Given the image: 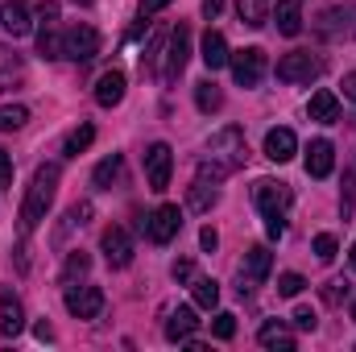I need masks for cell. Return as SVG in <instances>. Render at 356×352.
<instances>
[{"mask_svg": "<svg viewBox=\"0 0 356 352\" xmlns=\"http://www.w3.org/2000/svg\"><path fill=\"white\" fill-rule=\"evenodd\" d=\"M249 158V145H245V133L241 129H220L211 141H207V158L199 162V178H228L232 170H241Z\"/></svg>", "mask_w": 356, "mask_h": 352, "instance_id": "6da1fadb", "label": "cell"}, {"mask_svg": "<svg viewBox=\"0 0 356 352\" xmlns=\"http://www.w3.org/2000/svg\"><path fill=\"white\" fill-rule=\"evenodd\" d=\"M58 178H63L58 162H46V166L33 170L25 207H21V228H25V232H33V228L46 220V211H50V203H54V195H58Z\"/></svg>", "mask_w": 356, "mask_h": 352, "instance_id": "7a4b0ae2", "label": "cell"}, {"mask_svg": "<svg viewBox=\"0 0 356 352\" xmlns=\"http://www.w3.org/2000/svg\"><path fill=\"white\" fill-rule=\"evenodd\" d=\"M319 38L327 42H356V4H336L319 17Z\"/></svg>", "mask_w": 356, "mask_h": 352, "instance_id": "3957f363", "label": "cell"}, {"mask_svg": "<svg viewBox=\"0 0 356 352\" xmlns=\"http://www.w3.org/2000/svg\"><path fill=\"white\" fill-rule=\"evenodd\" d=\"M319 71H323V63L311 50H290L277 63V79L282 83H311V79H319Z\"/></svg>", "mask_w": 356, "mask_h": 352, "instance_id": "277c9868", "label": "cell"}, {"mask_svg": "<svg viewBox=\"0 0 356 352\" xmlns=\"http://www.w3.org/2000/svg\"><path fill=\"white\" fill-rule=\"evenodd\" d=\"M228 67H232V79H236L241 88H257V83L266 79V50H261V46L236 50V54L228 58Z\"/></svg>", "mask_w": 356, "mask_h": 352, "instance_id": "5b68a950", "label": "cell"}, {"mask_svg": "<svg viewBox=\"0 0 356 352\" xmlns=\"http://www.w3.org/2000/svg\"><path fill=\"white\" fill-rule=\"evenodd\" d=\"M170 170H175V154H170V145L166 141H154L149 150H145V182H149V191H166L170 186Z\"/></svg>", "mask_w": 356, "mask_h": 352, "instance_id": "8992f818", "label": "cell"}, {"mask_svg": "<svg viewBox=\"0 0 356 352\" xmlns=\"http://www.w3.org/2000/svg\"><path fill=\"white\" fill-rule=\"evenodd\" d=\"M141 228L149 232L154 245H170V241L178 237V228H182V211H178V203H162L154 216L141 220Z\"/></svg>", "mask_w": 356, "mask_h": 352, "instance_id": "52a82bcc", "label": "cell"}, {"mask_svg": "<svg viewBox=\"0 0 356 352\" xmlns=\"http://www.w3.org/2000/svg\"><path fill=\"white\" fill-rule=\"evenodd\" d=\"M290 199H294V191H290L286 182L257 178V186H253V203H257V211H261V216H286Z\"/></svg>", "mask_w": 356, "mask_h": 352, "instance_id": "ba28073f", "label": "cell"}, {"mask_svg": "<svg viewBox=\"0 0 356 352\" xmlns=\"http://www.w3.org/2000/svg\"><path fill=\"white\" fill-rule=\"evenodd\" d=\"M99 54V33L91 25H71L63 33V58H75V63H91Z\"/></svg>", "mask_w": 356, "mask_h": 352, "instance_id": "9c48e42d", "label": "cell"}, {"mask_svg": "<svg viewBox=\"0 0 356 352\" xmlns=\"http://www.w3.org/2000/svg\"><path fill=\"white\" fill-rule=\"evenodd\" d=\"M99 249H104V262L112 265V269H124V265L133 262V237H129V228H120V224L104 228Z\"/></svg>", "mask_w": 356, "mask_h": 352, "instance_id": "30bf717a", "label": "cell"}, {"mask_svg": "<svg viewBox=\"0 0 356 352\" xmlns=\"http://www.w3.org/2000/svg\"><path fill=\"white\" fill-rule=\"evenodd\" d=\"M67 311L75 319H99L104 311V290L99 286H71L67 282Z\"/></svg>", "mask_w": 356, "mask_h": 352, "instance_id": "8fae6325", "label": "cell"}, {"mask_svg": "<svg viewBox=\"0 0 356 352\" xmlns=\"http://www.w3.org/2000/svg\"><path fill=\"white\" fill-rule=\"evenodd\" d=\"M269 265H273V257H269V249L266 245H257V249H249L245 253V265H241V294H253L261 282L269 278Z\"/></svg>", "mask_w": 356, "mask_h": 352, "instance_id": "7c38bea8", "label": "cell"}, {"mask_svg": "<svg viewBox=\"0 0 356 352\" xmlns=\"http://www.w3.org/2000/svg\"><path fill=\"white\" fill-rule=\"evenodd\" d=\"M186 58H191V29L178 25L175 33H170V50H166V67H162V79L166 83H175L178 75L186 71Z\"/></svg>", "mask_w": 356, "mask_h": 352, "instance_id": "4fadbf2b", "label": "cell"}, {"mask_svg": "<svg viewBox=\"0 0 356 352\" xmlns=\"http://www.w3.org/2000/svg\"><path fill=\"white\" fill-rule=\"evenodd\" d=\"M0 25H4V33L17 42V38H25L29 29H33V21H29V4L25 0H8L4 8H0Z\"/></svg>", "mask_w": 356, "mask_h": 352, "instance_id": "5bb4252c", "label": "cell"}, {"mask_svg": "<svg viewBox=\"0 0 356 352\" xmlns=\"http://www.w3.org/2000/svg\"><path fill=\"white\" fill-rule=\"evenodd\" d=\"M332 166H336V150H332V141H311L307 145V175L311 178H327L332 175Z\"/></svg>", "mask_w": 356, "mask_h": 352, "instance_id": "9a60e30c", "label": "cell"}, {"mask_svg": "<svg viewBox=\"0 0 356 352\" xmlns=\"http://www.w3.org/2000/svg\"><path fill=\"white\" fill-rule=\"evenodd\" d=\"M294 150H298V137L290 133V129H269L266 133V158L269 162H290L294 158Z\"/></svg>", "mask_w": 356, "mask_h": 352, "instance_id": "2e32d148", "label": "cell"}, {"mask_svg": "<svg viewBox=\"0 0 356 352\" xmlns=\"http://www.w3.org/2000/svg\"><path fill=\"white\" fill-rule=\"evenodd\" d=\"M307 116L311 120H319V125H332V120H340V99H336V91L319 88L311 95V104H307Z\"/></svg>", "mask_w": 356, "mask_h": 352, "instance_id": "e0dca14e", "label": "cell"}, {"mask_svg": "<svg viewBox=\"0 0 356 352\" xmlns=\"http://www.w3.org/2000/svg\"><path fill=\"white\" fill-rule=\"evenodd\" d=\"M228 58H232V50H228L224 33H220V29H207V33H203V63H207V71L228 67Z\"/></svg>", "mask_w": 356, "mask_h": 352, "instance_id": "ac0fdd59", "label": "cell"}, {"mask_svg": "<svg viewBox=\"0 0 356 352\" xmlns=\"http://www.w3.org/2000/svg\"><path fill=\"white\" fill-rule=\"evenodd\" d=\"M195 328H199L195 307H178V311H170V319H166V340L182 344V340H191V336H195Z\"/></svg>", "mask_w": 356, "mask_h": 352, "instance_id": "d6986e66", "label": "cell"}, {"mask_svg": "<svg viewBox=\"0 0 356 352\" xmlns=\"http://www.w3.org/2000/svg\"><path fill=\"white\" fill-rule=\"evenodd\" d=\"M120 99H124V75H120V71H104L99 83H95V104L116 108Z\"/></svg>", "mask_w": 356, "mask_h": 352, "instance_id": "ffe728a7", "label": "cell"}, {"mask_svg": "<svg viewBox=\"0 0 356 352\" xmlns=\"http://www.w3.org/2000/svg\"><path fill=\"white\" fill-rule=\"evenodd\" d=\"M257 344H261V349L294 352V336L286 332V323H282V319H266V323H261V332H257Z\"/></svg>", "mask_w": 356, "mask_h": 352, "instance_id": "44dd1931", "label": "cell"}, {"mask_svg": "<svg viewBox=\"0 0 356 352\" xmlns=\"http://www.w3.org/2000/svg\"><path fill=\"white\" fill-rule=\"evenodd\" d=\"M0 332L4 336H21L25 332V311L13 294H0Z\"/></svg>", "mask_w": 356, "mask_h": 352, "instance_id": "7402d4cb", "label": "cell"}, {"mask_svg": "<svg viewBox=\"0 0 356 352\" xmlns=\"http://www.w3.org/2000/svg\"><path fill=\"white\" fill-rule=\"evenodd\" d=\"M273 21H277V33H286V38L302 33V8H298V0H277Z\"/></svg>", "mask_w": 356, "mask_h": 352, "instance_id": "603a6c76", "label": "cell"}, {"mask_svg": "<svg viewBox=\"0 0 356 352\" xmlns=\"http://www.w3.org/2000/svg\"><path fill=\"white\" fill-rule=\"evenodd\" d=\"M21 79H25V63H21V54L8 50V46H0V91L17 88Z\"/></svg>", "mask_w": 356, "mask_h": 352, "instance_id": "cb8c5ba5", "label": "cell"}, {"mask_svg": "<svg viewBox=\"0 0 356 352\" xmlns=\"http://www.w3.org/2000/svg\"><path fill=\"white\" fill-rule=\"evenodd\" d=\"M186 203H191V211H211V207L220 203V186H216V182H207V178H195V186H191Z\"/></svg>", "mask_w": 356, "mask_h": 352, "instance_id": "d4e9b609", "label": "cell"}, {"mask_svg": "<svg viewBox=\"0 0 356 352\" xmlns=\"http://www.w3.org/2000/svg\"><path fill=\"white\" fill-rule=\"evenodd\" d=\"M120 175H124V158H120V154H112V158H104V162L95 166L91 182H95L99 191H112V182H120Z\"/></svg>", "mask_w": 356, "mask_h": 352, "instance_id": "484cf974", "label": "cell"}, {"mask_svg": "<svg viewBox=\"0 0 356 352\" xmlns=\"http://www.w3.org/2000/svg\"><path fill=\"white\" fill-rule=\"evenodd\" d=\"M195 104H199V112H207V116H211V112H220V108H224V91L216 88L211 79H199V83H195Z\"/></svg>", "mask_w": 356, "mask_h": 352, "instance_id": "4316f807", "label": "cell"}, {"mask_svg": "<svg viewBox=\"0 0 356 352\" xmlns=\"http://www.w3.org/2000/svg\"><path fill=\"white\" fill-rule=\"evenodd\" d=\"M236 13H241V25L261 29V25L269 21V0H241V4H236Z\"/></svg>", "mask_w": 356, "mask_h": 352, "instance_id": "83f0119b", "label": "cell"}, {"mask_svg": "<svg viewBox=\"0 0 356 352\" xmlns=\"http://www.w3.org/2000/svg\"><path fill=\"white\" fill-rule=\"evenodd\" d=\"M191 294H195V307L211 311V307L220 303V282H216V278H195V282H191Z\"/></svg>", "mask_w": 356, "mask_h": 352, "instance_id": "f1b7e54d", "label": "cell"}, {"mask_svg": "<svg viewBox=\"0 0 356 352\" xmlns=\"http://www.w3.org/2000/svg\"><path fill=\"white\" fill-rule=\"evenodd\" d=\"M91 141H95V129L91 125H79V129H71L67 133V141H63V154L67 158H79V154H88Z\"/></svg>", "mask_w": 356, "mask_h": 352, "instance_id": "f546056e", "label": "cell"}, {"mask_svg": "<svg viewBox=\"0 0 356 352\" xmlns=\"http://www.w3.org/2000/svg\"><path fill=\"white\" fill-rule=\"evenodd\" d=\"M38 54H42V58H63V38L54 33V25H42V33H38Z\"/></svg>", "mask_w": 356, "mask_h": 352, "instance_id": "4dcf8cb0", "label": "cell"}, {"mask_svg": "<svg viewBox=\"0 0 356 352\" xmlns=\"http://www.w3.org/2000/svg\"><path fill=\"white\" fill-rule=\"evenodd\" d=\"M25 120H29V108H21V104H8V108H0V129H4V133L21 129Z\"/></svg>", "mask_w": 356, "mask_h": 352, "instance_id": "1f68e13d", "label": "cell"}, {"mask_svg": "<svg viewBox=\"0 0 356 352\" xmlns=\"http://www.w3.org/2000/svg\"><path fill=\"white\" fill-rule=\"evenodd\" d=\"M88 265H91V257L83 253V249H75V253L67 257V269H63V282H75V278H83V273H88Z\"/></svg>", "mask_w": 356, "mask_h": 352, "instance_id": "d6a6232c", "label": "cell"}, {"mask_svg": "<svg viewBox=\"0 0 356 352\" xmlns=\"http://www.w3.org/2000/svg\"><path fill=\"white\" fill-rule=\"evenodd\" d=\"M302 286H307L302 273H282V278H277V294H282V298H298Z\"/></svg>", "mask_w": 356, "mask_h": 352, "instance_id": "836d02e7", "label": "cell"}, {"mask_svg": "<svg viewBox=\"0 0 356 352\" xmlns=\"http://www.w3.org/2000/svg\"><path fill=\"white\" fill-rule=\"evenodd\" d=\"M211 336H216V340H232V336H236V315H232V311H220L216 323H211Z\"/></svg>", "mask_w": 356, "mask_h": 352, "instance_id": "e575fe53", "label": "cell"}, {"mask_svg": "<svg viewBox=\"0 0 356 352\" xmlns=\"http://www.w3.org/2000/svg\"><path fill=\"white\" fill-rule=\"evenodd\" d=\"M353 203H356V162L348 166V175H344V195H340V211H344V220L353 216Z\"/></svg>", "mask_w": 356, "mask_h": 352, "instance_id": "d590c367", "label": "cell"}, {"mask_svg": "<svg viewBox=\"0 0 356 352\" xmlns=\"http://www.w3.org/2000/svg\"><path fill=\"white\" fill-rule=\"evenodd\" d=\"M336 253H340L336 237H332V232H319V237H315V257H319V262H332Z\"/></svg>", "mask_w": 356, "mask_h": 352, "instance_id": "8d00e7d4", "label": "cell"}, {"mask_svg": "<svg viewBox=\"0 0 356 352\" xmlns=\"http://www.w3.org/2000/svg\"><path fill=\"white\" fill-rule=\"evenodd\" d=\"M344 298H348V282H344V278H332V282L323 286V303H332V307H340Z\"/></svg>", "mask_w": 356, "mask_h": 352, "instance_id": "74e56055", "label": "cell"}, {"mask_svg": "<svg viewBox=\"0 0 356 352\" xmlns=\"http://www.w3.org/2000/svg\"><path fill=\"white\" fill-rule=\"evenodd\" d=\"M294 328H298V332H315V328H319V315H315L311 307H298V311H294Z\"/></svg>", "mask_w": 356, "mask_h": 352, "instance_id": "f35d334b", "label": "cell"}, {"mask_svg": "<svg viewBox=\"0 0 356 352\" xmlns=\"http://www.w3.org/2000/svg\"><path fill=\"white\" fill-rule=\"evenodd\" d=\"M170 273H175V282H195V262H191V257H178V262L170 265Z\"/></svg>", "mask_w": 356, "mask_h": 352, "instance_id": "ab89813d", "label": "cell"}, {"mask_svg": "<svg viewBox=\"0 0 356 352\" xmlns=\"http://www.w3.org/2000/svg\"><path fill=\"white\" fill-rule=\"evenodd\" d=\"M266 232H269V241H282L286 237V220L282 216H266Z\"/></svg>", "mask_w": 356, "mask_h": 352, "instance_id": "60d3db41", "label": "cell"}, {"mask_svg": "<svg viewBox=\"0 0 356 352\" xmlns=\"http://www.w3.org/2000/svg\"><path fill=\"white\" fill-rule=\"evenodd\" d=\"M199 245H203L207 253H216V245H220V237H216V228H211V224H207V228L199 232Z\"/></svg>", "mask_w": 356, "mask_h": 352, "instance_id": "b9f144b4", "label": "cell"}, {"mask_svg": "<svg viewBox=\"0 0 356 352\" xmlns=\"http://www.w3.org/2000/svg\"><path fill=\"white\" fill-rule=\"evenodd\" d=\"M8 182H13V158L0 150V186H8Z\"/></svg>", "mask_w": 356, "mask_h": 352, "instance_id": "7bdbcfd3", "label": "cell"}, {"mask_svg": "<svg viewBox=\"0 0 356 352\" xmlns=\"http://www.w3.org/2000/svg\"><path fill=\"white\" fill-rule=\"evenodd\" d=\"M38 17H42V25H54V21H58V4H54V0H46Z\"/></svg>", "mask_w": 356, "mask_h": 352, "instance_id": "ee69618b", "label": "cell"}, {"mask_svg": "<svg viewBox=\"0 0 356 352\" xmlns=\"http://www.w3.org/2000/svg\"><path fill=\"white\" fill-rule=\"evenodd\" d=\"M220 13H224V0H203V17L207 21H216Z\"/></svg>", "mask_w": 356, "mask_h": 352, "instance_id": "f6af8a7d", "label": "cell"}, {"mask_svg": "<svg viewBox=\"0 0 356 352\" xmlns=\"http://www.w3.org/2000/svg\"><path fill=\"white\" fill-rule=\"evenodd\" d=\"M170 0H141V17H154V13H162Z\"/></svg>", "mask_w": 356, "mask_h": 352, "instance_id": "bcb514c9", "label": "cell"}, {"mask_svg": "<svg viewBox=\"0 0 356 352\" xmlns=\"http://www.w3.org/2000/svg\"><path fill=\"white\" fill-rule=\"evenodd\" d=\"M344 95L356 99V71H353V75H344Z\"/></svg>", "mask_w": 356, "mask_h": 352, "instance_id": "7dc6e473", "label": "cell"}, {"mask_svg": "<svg viewBox=\"0 0 356 352\" xmlns=\"http://www.w3.org/2000/svg\"><path fill=\"white\" fill-rule=\"evenodd\" d=\"M33 332H38V340H54V328H50V323H38Z\"/></svg>", "mask_w": 356, "mask_h": 352, "instance_id": "c3c4849f", "label": "cell"}, {"mask_svg": "<svg viewBox=\"0 0 356 352\" xmlns=\"http://www.w3.org/2000/svg\"><path fill=\"white\" fill-rule=\"evenodd\" d=\"M353 269H356V245H353Z\"/></svg>", "mask_w": 356, "mask_h": 352, "instance_id": "681fc988", "label": "cell"}, {"mask_svg": "<svg viewBox=\"0 0 356 352\" xmlns=\"http://www.w3.org/2000/svg\"><path fill=\"white\" fill-rule=\"evenodd\" d=\"M79 4H95V0H79Z\"/></svg>", "mask_w": 356, "mask_h": 352, "instance_id": "f907efd6", "label": "cell"}, {"mask_svg": "<svg viewBox=\"0 0 356 352\" xmlns=\"http://www.w3.org/2000/svg\"><path fill=\"white\" fill-rule=\"evenodd\" d=\"M353 319H356V303H353Z\"/></svg>", "mask_w": 356, "mask_h": 352, "instance_id": "816d5d0a", "label": "cell"}]
</instances>
